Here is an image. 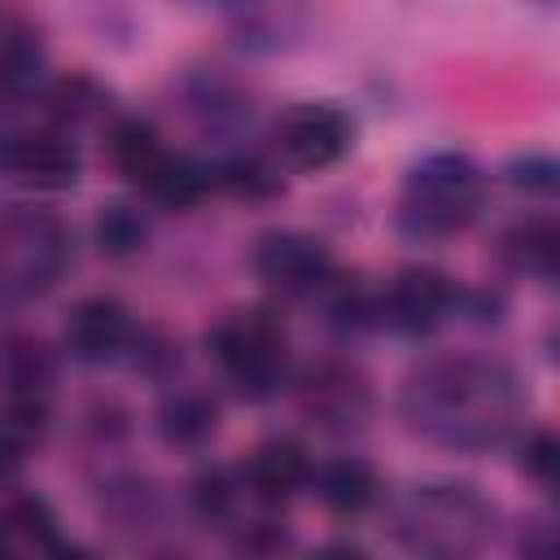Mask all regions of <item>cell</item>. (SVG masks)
I'll return each instance as SVG.
<instances>
[{"label": "cell", "mask_w": 560, "mask_h": 560, "mask_svg": "<svg viewBox=\"0 0 560 560\" xmlns=\"http://www.w3.org/2000/svg\"><path fill=\"white\" fill-rule=\"evenodd\" d=\"M398 411L416 438L442 451L481 455L521 429L525 389L503 359L433 354L407 372Z\"/></svg>", "instance_id": "obj_1"}, {"label": "cell", "mask_w": 560, "mask_h": 560, "mask_svg": "<svg viewBox=\"0 0 560 560\" xmlns=\"http://www.w3.org/2000/svg\"><path fill=\"white\" fill-rule=\"evenodd\" d=\"M389 534L416 556H477L494 538V503L464 481H424L394 499Z\"/></svg>", "instance_id": "obj_2"}, {"label": "cell", "mask_w": 560, "mask_h": 560, "mask_svg": "<svg viewBox=\"0 0 560 560\" xmlns=\"http://www.w3.org/2000/svg\"><path fill=\"white\" fill-rule=\"evenodd\" d=\"M486 201V175L464 153H429L420 158L398 188V228L416 241H446L464 232Z\"/></svg>", "instance_id": "obj_3"}, {"label": "cell", "mask_w": 560, "mask_h": 560, "mask_svg": "<svg viewBox=\"0 0 560 560\" xmlns=\"http://www.w3.org/2000/svg\"><path fill=\"white\" fill-rule=\"evenodd\" d=\"M70 267V236L61 219L13 206L0 214V306L44 298Z\"/></svg>", "instance_id": "obj_4"}, {"label": "cell", "mask_w": 560, "mask_h": 560, "mask_svg": "<svg viewBox=\"0 0 560 560\" xmlns=\"http://www.w3.org/2000/svg\"><path fill=\"white\" fill-rule=\"evenodd\" d=\"M206 350L241 398H271L289 376V341L267 311H228L210 332Z\"/></svg>", "instance_id": "obj_5"}, {"label": "cell", "mask_w": 560, "mask_h": 560, "mask_svg": "<svg viewBox=\"0 0 560 560\" xmlns=\"http://www.w3.org/2000/svg\"><path fill=\"white\" fill-rule=\"evenodd\" d=\"M293 398H298V411L306 424H315L319 433H359L368 420H372V385L368 376L354 368V363H341V359H324L315 368H306L293 385Z\"/></svg>", "instance_id": "obj_6"}, {"label": "cell", "mask_w": 560, "mask_h": 560, "mask_svg": "<svg viewBox=\"0 0 560 560\" xmlns=\"http://www.w3.org/2000/svg\"><path fill=\"white\" fill-rule=\"evenodd\" d=\"M455 284L438 267H402L376 298H372V324L398 332V337H429L446 324L455 311Z\"/></svg>", "instance_id": "obj_7"}, {"label": "cell", "mask_w": 560, "mask_h": 560, "mask_svg": "<svg viewBox=\"0 0 560 560\" xmlns=\"http://www.w3.org/2000/svg\"><path fill=\"white\" fill-rule=\"evenodd\" d=\"M276 153L298 171H324L354 144V122L328 101H298L271 127Z\"/></svg>", "instance_id": "obj_8"}, {"label": "cell", "mask_w": 560, "mask_h": 560, "mask_svg": "<svg viewBox=\"0 0 560 560\" xmlns=\"http://www.w3.org/2000/svg\"><path fill=\"white\" fill-rule=\"evenodd\" d=\"M254 276L289 298V302H302V298H319L332 280V258L328 249L306 236V232H267L258 245H254Z\"/></svg>", "instance_id": "obj_9"}, {"label": "cell", "mask_w": 560, "mask_h": 560, "mask_svg": "<svg viewBox=\"0 0 560 560\" xmlns=\"http://www.w3.org/2000/svg\"><path fill=\"white\" fill-rule=\"evenodd\" d=\"M4 171L35 192H66L79 184V149L57 127H35L0 144Z\"/></svg>", "instance_id": "obj_10"}, {"label": "cell", "mask_w": 560, "mask_h": 560, "mask_svg": "<svg viewBox=\"0 0 560 560\" xmlns=\"http://www.w3.org/2000/svg\"><path fill=\"white\" fill-rule=\"evenodd\" d=\"M66 354L74 363H88V368H101V363H114L127 354V341H131V319H127V306L118 298H83L70 306V319H66Z\"/></svg>", "instance_id": "obj_11"}, {"label": "cell", "mask_w": 560, "mask_h": 560, "mask_svg": "<svg viewBox=\"0 0 560 560\" xmlns=\"http://www.w3.org/2000/svg\"><path fill=\"white\" fill-rule=\"evenodd\" d=\"M236 472H241V486H245V494H249L254 503L280 508V503H289V499L306 486V477H311V455H306V446L293 442V438H267V442H258V446L245 455V464H241Z\"/></svg>", "instance_id": "obj_12"}, {"label": "cell", "mask_w": 560, "mask_h": 560, "mask_svg": "<svg viewBox=\"0 0 560 560\" xmlns=\"http://www.w3.org/2000/svg\"><path fill=\"white\" fill-rule=\"evenodd\" d=\"M57 385V350L44 337L9 332L0 341V398H44Z\"/></svg>", "instance_id": "obj_13"}, {"label": "cell", "mask_w": 560, "mask_h": 560, "mask_svg": "<svg viewBox=\"0 0 560 560\" xmlns=\"http://www.w3.org/2000/svg\"><path fill=\"white\" fill-rule=\"evenodd\" d=\"M61 529L39 494H9L0 503V556H61Z\"/></svg>", "instance_id": "obj_14"}, {"label": "cell", "mask_w": 560, "mask_h": 560, "mask_svg": "<svg viewBox=\"0 0 560 560\" xmlns=\"http://www.w3.org/2000/svg\"><path fill=\"white\" fill-rule=\"evenodd\" d=\"M499 258L512 276L556 280V267H560V228H556V219L529 214V219H516L512 228H503Z\"/></svg>", "instance_id": "obj_15"}, {"label": "cell", "mask_w": 560, "mask_h": 560, "mask_svg": "<svg viewBox=\"0 0 560 560\" xmlns=\"http://www.w3.org/2000/svg\"><path fill=\"white\" fill-rule=\"evenodd\" d=\"M306 486H311V494L332 516H359V512H368L376 503V490H381L372 464H363L359 455H337V459L311 468Z\"/></svg>", "instance_id": "obj_16"}, {"label": "cell", "mask_w": 560, "mask_h": 560, "mask_svg": "<svg viewBox=\"0 0 560 560\" xmlns=\"http://www.w3.org/2000/svg\"><path fill=\"white\" fill-rule=\"evenodd\" d=\"M219 433V402L206 389H171L158 402V438L175 451H201Z\"/></svg>", "instance_id": "obj_17"}, {"label": "cell", "mask_w": 560, "mask_h": 560, "mask_svg": "<svg viewBox=\"0 0 560 560\" xmlns=\"http://www.w3.org/2000/svg\"><path fill=\"white\" fill-rule=\"evenodd\" d=\"M105 153H109V162H114V171L122 179H131L136 188H149V179L162 171V162H166L171 149L158 140V131L149 122L118 118L109 127V136H105Z\"/></svg>", "instance_id": "obj_18"}, {"label": "cell", "mask_w": 560, "mask_h": 560, "mask_svg": "<svg viewBox=\"0 0 560 560\" xmlns=\"http://www.w3.org/2000/svg\"><path fill=\"white\" fill-rule=\"evenodd\" d=\"M44 74V44L26 22H0V96H26Z\"/></svg>", "instance_id": "obj_19"}, {"label": "cell", "mask_w": 560, "mask_h": 560, "mask_svg": "<svg viewBox=\"0 0 560 560\" xmlns=\"http://www.w3.org/2000/svg\"><path fill=\"white\" fill-rule=\"evenodd\" d=\"M188 109H192L197 127L210 136H236L241 127H249V101L214 74L188 83Z\"/></svg>", "instance_id": "obj_20"}, {"label": "cell", "mask_w": 560, "mask_h": 560, "mask_svg": "<svg viewBox=\"0 0 560 560\" xmlns=\"http://www.w3.org/2000/svg\"><path fill=\"white\" fill-rule=\"evenodd\" d=\"M241 494H245L241 472L219 468V464L201 468V472L192 477V486H188V503H192V512H197L206 525H228V521L236 516V508H241Z\"/></svg>", "instance_id": "obj_21"}, {"label": "cell", "mask_w": 560, "mask_h": 560, "mask_svg": "<svg viewBox=\"0 0 560 560\" xmlns=\"http://www.w3.org/2000/svg\"><path fill=\"white\" fill-rule=\"evenodd\" d=\"M210 175H214L219 188H228L232 197H245V201H267V197H276L284 188L276 166L267 158H258V153H232L219 166H210Z\"/></svg>", "instance_id": "obj_22"}, {"label": "cell", "mask_w": 560, "mask_h": 560, "mask_svg": "<svg viewBox=\"0 0 560 560\" xmlns=\"http://www.w3.org/2000/svg\"><path fill=\"white\" fill-rule=\"evenodd\" d=\"M144 241H149V219L140 214V206H131V201L101 206V219H96V245H101V254L127 258V254L144 249Z\"/></svg>", "instance_id": "obj_23"}, {"label": "cell", "mask_w": 560, "mask_h": 560, "mask_svg": "<svg viewBox=\"0 0 560 560\" xmlns=\"http://www.w3.org/2000/svg\"><path fill=\"white\" fill-rule=\"evenodd\" d=\"M96 109H101V88H96L92 79H83V74L61 79V83L48 92V114L61 118V122H79V118H88V114H96Z\"/></svg>", "instance_id": "obj_24"}, {"label": "cell", "mask_w": 560, "mask_h": 560, "mask_svg": "<svg viewBox=\"0 0 560 560\" xmlns=\"http://www.w3.org/2000/svg\"><path fill=\"white\" fill-rule=\"evenodd\" d=\"M556 468H560V446H556V438H551L547 429L525 433V442H521V472H525L534 486L551 490V486H556Z\"/></svg>", "instance_id": "obj_25"}, {"label": "cell", "mask_w": 560, "mask_h": 560, "mask_svg": "<svg viewBox=\"0 0 560 560\" xmlns=\"http://www.w3.org/2000/svg\"><path fill=\"white\" fill-rule=\"evenodd\" d=\"M508 184L529 188V192H551L556 188V166L551 158H521L508 166Z\"/></svg>", "instance_id": "obj_26"}, {"label": "cell", "mask_w": 560, "mask_h": 560, "mask_svg": "<svg viewBox=\"0 0 560 560\" xmlns=\"http://www.w3.org/2000/svg\"><path fill=\"white\" fill-rule=\"evenodd\" d=\"M232 547L236 551H280L284 547V529H280V521H249V525H241Z\"/></svg>", "instance_id": "obj_27"}]
</instances>
